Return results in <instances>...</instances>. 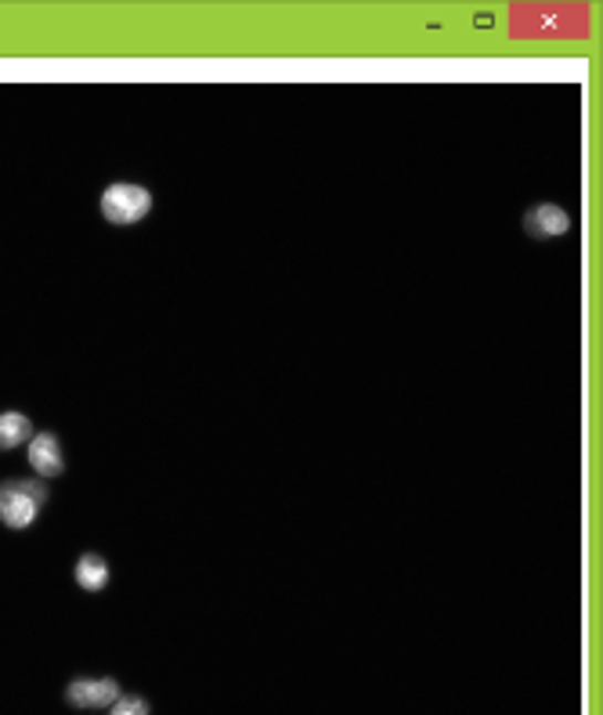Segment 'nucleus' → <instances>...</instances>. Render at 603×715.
<instances>
[{
  "label": "nucleus",
  "instance_id": "1",
  "mask_svg": "<svg viewBox=\"0 0 603 715\" xmlns=\"http://www.w3.org/2000/svg\"><path fill=\"white\" fill-rule=\"evenodd\" d=\"M44 502L48 485H40V480H4L0 485V520L8 528H30Z\"/></svg>",
  "mask_w": 603,
  "mask_h": 715
},
{
  "label": "nucleus",
  "instance_id": "2",
  "mask_svg": "<svg viewBox=\"0 0 603 715\" xmlns=\"http://www.w3.org/2000/svg\"><path fill=\"white\" fill-rule=\"evenodd\" d=\"M148 210H153V196H148V188H142V185L119 182L102 191V214H105V221H113V225H138Z\"/></svg>",
  "mask_w": 603,
  "mask_h": 715
},
{
  "label": "nucleus",
  "instance_id": "3",
  "mask_svg": "<svg viewBox=\"0 0 603 715\" xmlns=\"http://www.w3.org/2000/svg\"><path fill=\"white\" fill-rule=\"evenodd\" d=\"M524 231L534 239H553V236H568L571 231V217L568 210H560L553 203H539L524 214Z\"/></svg>",
  "mask_w": 603,
  "mask_h": 715
},
{
  "label": "nucleus",
  "instance_id": "4",
  "mask_svg": "<svg viewBox=\"0 0 603 715\" xmlns=\"http://www.w3.org/2000/svg\"><path fill=\"white\" fill-rule=\"evenodd\" d=\"M65 697L76 708H108L119 697V686L116 680H73Z\"/></svg>",
  "mask_w": 603,
  "mask_h": 715
},
{
  "label": "nucleus",
  "instance_id": "5",
  "mask_svg": "<svg viewBox=\"0 0 603 715\" xmlns=\"http://www.w3.org/2000/svg\"><path fill=\"white\" fill-rule=\"evenodd\" d=\"M30 466L40 477H59L65 470V459H62V445L59 437L51 431H40L30 437Z\"/></svg>",
  "mask_w": 603,
  "mask_h": 715
},
{
  "label": "nucleus",
  "instance_id": "6",
  "mask_svg": "<svg viewBox=\"0 0 603 715\" xmlns=\"http://www.w3.org/2000/svg\"><path fill=\"white\" fill-rule=\"evenodd\" d=\"M33 437V423L22 416V412H4L0 416V452L19 448Z\"/></svg>",
  "mask_w": 603,
  "mask_h": 715
},
{
  "label": "nucleus",
  "instance_id": "7",
  "mask_svg": "<svg viewBox=\"0 0 603 715\" xmlns=\"http://www.w3.org/2000/svg\"><path fill=\"white\" fill-rule=\"evenodd\" d=\"M76 582L87 589V593H94V589H102L108 582V563L105 557L98 553H84L76 560Z\"/></svg>",
  "mask_w": 603,
  "mask_h": 715
},
{
  "label": "nucleus",
  "instance_id": "8",
  "mask_svg": "<svg viewBox=\"0 0 603 715\" xmlns=\"http://www.w3.org/2000/svg\"><path fill=\"white\" fill-rule=\"evenodd\" d=\"M108 715H148V701L145 697H116L108 705Z\"/></svg>",
  "mask_w": 603,
  "mask_h": 715
}]
</instances>
